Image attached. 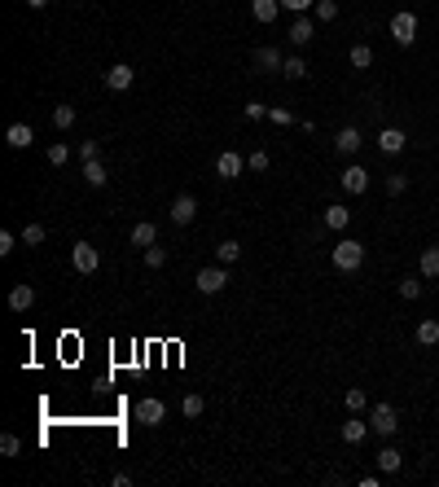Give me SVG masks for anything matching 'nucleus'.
I'll return each instance as SVG.
<instances>
[{
  "label": "nucleus",
  "instance_id": "obj_34",
  "mask_svg": "<svg viewBox=\"0 0 439 487\" xmlns=\"http://www.w3.org/2000/svg\"><path fill=\"white\" fill-rule=\"evenodd\" d=\"M67 158H71L67 145H48V162H53V167H67Z\"/></svg>",
  "mask_w": 439,
  "mask_h": 487
},
{
  "label": "nucleus",
  "instance_id": "obj_8",
  "mask_svg": "<svg viewBox=\"0 0 439 487\" xmlns=\"http://www.w3.org/2000/svg\"><path fill=\"white\" fill-rule=\"evenodd\" d=\"M132 79H137V71L127 66V62H115V66L106 71V88H115V92H127V88H132Z\"/></svg>",
  "mask_w": 439,
  "mask_h": 487
},
{
  "label": "nucleus",
  "instance_id": "obj_37",
  "mask_svg": "<svg viewBox=\"0 0 439 487\" xmlns=\"http://www.w3.org/2000/svg\"><path fill=\"white\" fill-rule=\"evenodd\" d=\"M0 452H5V457H18V452H22L18 435H5V439H0Z\"/></svg>",
  "mask_w": 439,
  "mask_h": 487
},
{
  "label": "nucleus",
  "instance_id": "obj_16",
  "mask_svg": "<svg viewBox=\"0 0 439 487\" xmlns=\"http://www.w3.org/2000/svg\"><path fill=\"white\" fill-rule=\"evenodd\" d=\"M251 13H255V22H277L281 0H251Z\"/></svg>",
  "mask_w": 439,
  "mask_h": 487
},
{
  "label": "nucleus",
  "instance_id": "obj_32",
  "mask_svg": "<svg viewBox=\"0 0 439 487\" xmlns=\"http://www.w3.org/2000/svg\"><path fill=\"white\" fill-rule=\"evenodd\" d=\"M316 18L321 22H334L338 18V0H316Z\"/></svg>",
  "mask_w": 439,
  "mask_h": 487
},
{
  "label": "nucleus",
  "instance_id": "obj_12",
  "mask_svg": "<svg viewBox=\"0 0 439 487\" xmlns=\"http://www.w3.org/2000/svg\"><path fill=\"white\" fill-rule=\"evenodd\" d=\"M343 189H347V193H365V189H369V171L361 167V162L343 167Z\"/></svg>",
  "mask_w": 439,
  "mask_h": 487
},
{
  "label": "nucleus",
  "instance_id": "obj_13",
  "mask_svg": "<svg viewBox=\"0 0 439 487\" xmlns=\"http://www.w3.org/2000/svg\"><path fill=\"white\" fill-rule=\"evenodd\" d=\"M404 145H409V136H404L400 127H382V132H378V150L382 154H400Z\"/></svg>",
  "mask_w": 439,
  "mask_h": 487
},
{
  "label": "nucleus",
  "instance_id": "obj_5",
  "mask_svg": "<svg viewBox=\"0 0 439 487\" xmlns=\"http://www.w3.org/2000/svg\"><path fill=\"white\" fill-rule=\"evenodd\" d=\"M242 171H246V158H242L237 150H224V154L216 158V176H220V181H237Z\"/></svg>",
  "mask_w": 439,
  "mask_h": 487
},
{
  "label": "nucleus",
  "instance_id": "obj_2",
  "mask_svg": "<svg viewBox=\"0 0 439 487\" xmlns=\"http://www.w3.org/2000/svg\"><path fill=\"white\" fill-rule=\"evenodd\" d=\"M391 40H396L400 48H409V44L417 40V18H413L409 9H400L396 18H391Z\"/></svg>",
  "mask_w": 439,
  "mask_h": 487
},
{
  "label": "nucleus",
  "instance_id": "obj_14",
  "mask_svg": "<svg viewBox=\"0 0 439 487\" xmlns=\"http://www.w3.org/2000/svg\"><path fill=\"white\" fill-rule=\"evenodd\" d=\"M31 141H36V132H31L27 123H13L9 132H5V145H9V150H31Z\"/></svg>",
  "mask_w": 439,
  "mask_h": 487
},
{
  "label": "nucleus",
  "instance_id": "obj_31",
  "mask_svg": "<svg viewBox=\"0 0 439 487\" xmlns=\"http://www.w3.org/2000/svg\"><path fill=\"white\" fill-rule=\"evenodd\" d=\"M404 189H409V176H404V171H391V176H386V193H391V198H400Z\"/></svg>",
  "mask_w": 439,
  "mask_h": 487
},
{
  "label": "nucleus",
  "instance_id": "obj_23",
  "mask_svg": "<svg viewBox=\"0 0 439 487\" xmlns=\"http://www.w3.org/2000/svg\"><path fill=\"white\" fill-rule=\"evenodd\" d=\"M84 181L92 185V189H102L110 176H106V167H102V158H92V162H84Z\"/></svg>",
  "mask_w": 439,
  "mask_h": 487
},
{
  "label": "nucleus",
  "instance_id": "obj_15",
  "mask_svg": "<svg viewBox=\"0 0 439 487\" xmlns=\"http://www.w3.org/2000/svg\"><path fill=\"white\" fill-rule=\"evenodd\" d=\"M312 36H316V27H312V22H307L303 13H299V22L290 27V36H286V40L295 44V48H307V44H312Z\"/></svg>",
  "mask_w": 439,
  "mask_h": 487
},
{
  "label": "nucleus",
  "instance_id": "obj_7",
  "mask_svg": "<svg viewBox=\"0 0 439 487\" xmlns=\"http://www.w3.org/2000/svg\"><path fill=\"white\" fill-rule=\"evenodd\" d=\"M167 216H172V224H193V216H198V198H193V193H181Z\"/></svg>",
  "mask_w": 439,
  "mask_h": 487
},
{
  "label": "nucleus",
  "instance_id": "obj_26",
  "mask_svg": "<svg viewBox=\"0 0 439 487\" xmlns=\"http://www.w3.org/2000/svg\"><path fill=\"white\" fill-rule=\"evenodd\" d=\"M75 106H53V127H57V132H67V127H75Z\"/></svg>",
  "mask_w": 439,
  "mask_h": 487
},
{
  "label": "nucleus",
  "instance_id": "obj_43",
  "mask_svg": "<svg viewBox=\"0 0 439 487\" xmlns=\"http://www.w3.org/2000/svg\"><path fill=\"white\" fill-rule=\"evenodd\" d=\"M13 241H18V237H13L9 229H5V233H0V255H9V250H13Z\"/></svg>",
  "mask_w": 439,
  "mask_h": 487
},
{
  "label": "nucleus",
  "instance_id": "obj_6",
  "mask_svg": "<svg viewBox=\"0 0 439 487\" xmlns=\"http://www.w3.org/2000/svg\"><path fill=\"white\" fill-rule=\"evenodd\" d=\"M224 285H229V272H224V264L202 268V272H198V290H202V295H220Z\"/></svg>",
  "mask_w": 439,
  "mask_h": 487
},
{
  "label": "nucleus",
  "instance_id": "obj_27",
  "mask_svg": "<svg viewBox=\"0 0 439 487\" xmlns=\"http://www.w3.org/2000/svg\"><path fill=\"white\" fill-rule=\"evenodd\" d=\"M417 343H421V347H435V343H439V320H421V325H417Z\"/></svg>",
  "mask_w": 439,
  "mask_h": 487
},
{
  "label": "nucleus",
  "instance_id": "obj_25",
  "mask_svg": "<svg viewBox=\"0 0 439 487\" xmlns=\"http://www.w3.org/2000/svg\"><path fill=\"white\" fill-rule=\"evenodd\" d=\"M421 277H439V246H426V250H421Z\"/></svg>",
  "mask_w": 439,
  "mask_h": 487
},
{
  "label": "nucleus",
  "instance_id": "obj_40",
  "mask_svg": "<svg viewBox=\"0 0 439 487\" xmlns=\"http://www.w3.org/2000/svg\"><path fill=\"white\" fill-rule=\"evenodd\" d=\"M286 9H295V13H307V9H316V0H281Z\"/></svg>",
  "mask_w": 439,
  "mask_h": 487
},
{
  "label": "nucleus",
  "instance_id": "obj_39",
  "mask_svg": "<svg viewBox=\"0 0 439 487\" xmlns=\"http://www.w3.org/2000/svg\"><path fill=\"white\" fill-rule=\"evenodd\" d=\"M246 167H251V171H268V154H264V150H255V154L246 158Z\"/></svg>",
  "mask_w": 439,
  "mask_h": 487
},
{
  "label": "nucleus",
  "instance_id": "obj_4",
  "mask_svg": "<svg viewBox=\"0 0 439 487\" xmlns=\"http://www.w3.org/2000/svg\"><path fill=\"white\" fill-rule=\"evenodd\" d=\"M396 426H400V417H396L391 404H373V413H369V430H378V435H396Z\"/></svg>",
  "mask_w": 439,
  "mask_h": 487
},
{
  "label": "nucleus",
  "instance_id": "obj_1",
  "mask_svg": "<svg viewBox=\"0 0 439 487\" xmlns=\"http://www.w3.org/2000/svg\"><path fill=\"white\" fill-rule=\"evenodd\" d=\"M330 259H334L338 272H356V268L365 264V246H361V241H351V237H343V241L330 250Z\"/></svg>",
  "mask_w": 439,
  "mask_h": 487
},
{
  "label": "nucleus",
  "instance_id": "obj_3",
  "mask_svg": "<svg viewBox=\"0 0 439 487\" xmlns=\"http://www.w3.org/2000/svg\"><path fill=\"white\" fill-rule=\"evenodd\" d=\"M71 264H75V272H97V264H102V250H97L92 241H75Z\"/></svg>",
  "mask_w": 439,
  "mask_h": 487
},
{
  "label": "nucleus",
  "instance_id": "obj_17",
  "mask_svg": "<svg viewBox=\"0 0 439 487\" xmlns=\"http://www.w3.org/2000/svg\"><path fill=\"white\" fill-rule=\"evenodd\" d=\"M400 465H404V452H400V448H391V444L378 448V470H382V474H396Z\"/></svg>",
  "mask_w": 439,
  "mask_h": 487
},
{
  "label": "nucleus",
  "instance_id": "obj_20",
  "mask_svg": "<svg viewBox=\"0 0 439 487\" xmlns=\"http://www.w3.org/2000/svg\"><path fill=\"white\" fill-rule=\"evenodd\" d=\"M365 435H369V421H356L351 413V421H343V444H365Z\"/></svg>",
  "mask_w": 439,
  "mask_h": 487
},
{
  "label": "nucleus",
  "instance_id": "obj_21",
  "mask_svg": "<svg viewBox=\"0 0 439 487\" xmlns=\"http://www.w3.org/2000/svg\"><path fill=\"white\" fill-rule=\"evenodd\" d=\"M347 62H351V66H356V71H369V66H373V48H369V44H351V53H347Z\"/></svg>",
  "mask_w": 439,
  "mask_h": 487
},
{
  "label": "nucleus",
  "instance_id": "obj_44",
  "mask_svg": "<svg viewBox=\"0 0 439 487\" xmlns=\"http://www.w3.org/2000/svg\"><path fill=\"white\" fill-rule=\"evenodd\" d=\"M48 5V0H27V9H44Z\"/></svg>",
  "mask_w": 439,
  "mask_h": 487
},
{
  "label": "nucleus",
  "instance_id": "obj_9",
  "mask_svg": "<svg viewBox=\"0 0 439 487\" xmlns=\"http://www.w3.org/2000/svg\"><path fill=\"white\" fill-rule=\"evenodd\" d=\"M167 417V409H162V400H154V395H145L141 404H137V421L141 426H158V421Z\"/></svg>",
  "mask_w": 439,
  "mask_h": 487
},
{
  "label": "nucleus",
  "instance_id": "obj_24",
  "mask_svg": "<svg viewBox=\"0 0 439 487\" xmlns=\"http://www.w3.org/2000/svg\"><path fill=\"white\" fill-rule=\"evenodd\" d=\"M365 404H369V395L361 391V386H347V395H343V409H347V413H365Z\"/></svg>",
  "mask_w": 439,
  "mask_h": 487
},
{
  "label": "nucleus",
  "instance_id": "obj_33",
  "mask_svg": "<svg viewBox=\"0 0 439 487\" xmlns=\"http://www.w3.org/2000/svg\"><path fill=\"white\" fill-rule=\"evenodd\" d=\"M145 264H150V268H162V264H167V250H162V246H145Z\"/></svg>",
  "mask_w": 439,
  "mask_h": 487
},
{
  "label": "nucleus",
  "instance_id": "obj_22",
  "mask_svg": "<svg viewBox=\"0 0 439 487\" xmlns=\"http://www.w3.org/2000/svg\"><path fill=\"white\" fill-rule=\"evenodd\" d=\"M154 237H158V229L150 220H141V224H132V246H154Z\"/></svg>",
  "mask_w": 439,
  "mask_h": 487
},
{
  "label": "nucleus",
  "instance_id": "obj_38",
  "mask_svg": "<svg viewBox=\"0 0 439 487\" xmlns=\"http://www.w3.org/2000/svg\"><path fill=\"white\" fill-rule=\"evenodd\" d=\"M268 119H272V123H281V127H286V123H295V115H290L286 106H272V110H268Z\"/></svg>",
  "mask_w": 439,
  "mask_h": 487
},
{
  "label": "nucleus",
  "instance_id": "obj_28",
  "mask_svg": "<svg viewBox=\"0 0 439 487\" xmlns=\"http://www.w3.org/2000/svg\"><path fill=\"white\" fill-rule=\"evenodd\" d=\"M216 259L229 268V264H237V259H242V246H237V241H220V246H216Z\"/></svg>",
  "mask_w": 439,
  "mask_h": 487
},
{
  "label": "nucleus",
  "instance_id": "obj_42",
  "mask_svg": "<svg viewBox=\"0 0 439 487\" xmlns=\"http://www.w3.org/2000/svg\"><path fill=\"white\" fill-rule=\"evenodd\" d=\"M97 154H102V150H97V141H84V145H79V158H84V162H92Z\"/></svg>",
  "mask_w": 439,
  "mask_h": 487
},
{
  "label": "nucleus",
  "instance_id": "obj_11",
  "mask_svg": "<svg viewBox=\"0 0 439 487\" xmlns=\"http://www.w3.org/2000/svg\"><path fill=\"white\" fill-rule=\"evenodd\" d=\"M321 224L325 229H334V233H343L347 224H351V211L343 206V202H334V206H325V216H321Z\"/></svg>",
  "mask_w": 439,
  "mask_h": 487
},
{
  "label": "nucleus",
  "instance_id": "obj_41",
  "mask_svg": "<svg viewBox=\"0 0 439 487\" xmlns=\"http://www.w3.org/2000/svg\"><path fill=\"white\" fill-rule=\"evenodd\" d=\"M246 119H268V106L264 101H251L246 106Z\"/></svg>",
  "mask_w": 439,
  "mask_h": 487
},
{
  "label": "nucleus",
  "instance_id": "obj_18",
  "mask_svg": "<svg viewBox=\"0 0 439 487\" xmlns=\"http://www.w3.org/2000/svg\"><path fill=\"white\" fill-rule=\"evenodd\" d=\"M334 150L338 154H356L361 150V127H343V132L334 136Z\"/></svg>",
  "mask_w": 439,
  "mask_h": 487
},
{
  "label": "nucleus",
  "instance_id": "obj_19",
  "mask_svg": "<svg viewBox=\"0 0 439 487\" xmlns=\"http://www.w3.org/2000/svg\"><path fill=\"white\" fill-rule=\"evenodd\" d=\"M31 303H36V290H31V285H13L9 290V307H13V312H27Z\"/></svg>",
  "mask_w": 439,
  "mask_h": 487
},
{
  "label": "nucleus",
  "instance_id": "obj_30",
  "mask_svg": "<svg viewBox=\"0 0 439 487\" xmlns=\"http://www.w3.org/2000/svg\"><path fill=\"white\" fill-rule=\"evenodd\" d=\"M44 237H48V233H44V224H27V229L18 233V241H22V246H40Z\"/></svg>",
  "mask_w": 439,
  "mask_h": 487
},
{
  "label": "nucleus",
  "instance_id": "obj_36",
  "mask_svg": "<svg viewBox=\"0 0 439 487\" xmlns=\"http://www.w3.org/2000/svg\"><path fill=\"white\" fill-rule=\"evenodd\" d=\"M181 413H185V417H198V413H202V395H185Z\"/></svg>",
  "mask_w": 439,
  "mask_h": 487
},
{
  "label": "nucleus",
  "instance_id": "obj_29",
  "mask_svg": "<svg viewBox=\"0 0 439 487\" xmlns=\"http://www.w3.org/2000/svg\"><path fill=\"white\" fill-rule=\"evenodd\" d=\"M281 75L286 79H307V62L295 53V57H286V66H281Z\"/></svg>",
  "mask_w": 439,
  "mask_h": 487
},
{
  "label": "nucleus",
  "instance_id": "obj_10",
  "mask_svg": "<svg viewBox=\"0 0 439 487\" xmlns=\"http://www.w3.org/2000/svg\"><path fill=\"white\" fill-rule=\"evenodd\" d=\"M255 66H259V71H281V66H286L281 48H277V44H264V48H255Z\"/></svg>",
  "mask_w": 439,
  "mask_h": 487
},
{
  "label": "nucleus",
  "instance_id": "obj_35",
  "mask_svg": "<svg viewBox=\"0 0 439 487\" xmlns=\"http://www.w3.org/2000/svg\"><path fill=\"white\" fill-rule=\"evenodd\" d=\"M400 299H421V281L404 277V281H400Z\"/></svg>",
  "mask_w": 439,
  "mask_h": 487
}]
</instances>
